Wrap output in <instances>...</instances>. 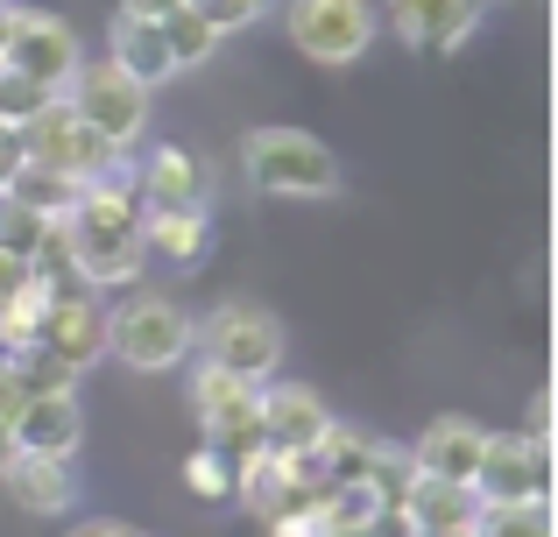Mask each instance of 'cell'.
<instances>
[{
  "instance_id": "obj_1",
  "label": "cell",
  "mask_w": 558,
  "mask_h": 537,
  "mask_svg": "<svg viewBox=\"0 0 558 537\" xmlns=\"http://www.w3.org/2000/svg\"><path fill=\"white\" fill-rule=\"evenodd\" d=\"M64 263L78 269L93 290H121L135 283L142 263H149V241H142V198H135V170H113V178H93L78 198H71V212L50 227V248L36 255V263Z\"/></svg>"
},
{
  "instance_id": "obj_2",
  "label": "cell",
  "mask_w": 558,
  "mask_h": 537,
  "mask_svg": "<svg viewBox=\"0 0 558 537\" xmlns=\"http://www.w3.org/2000/svg\"><path fill=\"white\" fill-rule=\"evenodd\" d=\"M241 178L262 198H332L340 192V156L312 127H247L241 135Z\"/></svg>"
},
{
  "instance_id": "obj_3",
  "label": "cell",
  "mask_w": 558,
  "mask_h": 537,
  "mask_svg": "<svg viewBox=\"0 0 558 537\" xmlns=\"http://www.w3.org/2000/svg\"><path fill=\"white\" fill-rule=\"evenodd\" d=\"M191 340H198V318H191L178 297H163V290H135L121 312H107V354L128 361L135 375L184 368Z\"/></svg>"
},
{
  "instance_id": "obj_4",
  "label": "cell",
  "mask_w": 558,
  "mask_h": 537,
  "mask_svg": "<svg viewBox=\"0 0 558 537\" xmlns=\"http://www.w3.org/2000/svg\"><path fill=\"white\" fill-rule=\"evenodd\" d=\"M191 354H205L213 368H227V375H247V382H269V375L283 368V326H276L269 304L227 297V304H213V312L198 318Z\"/></svg>"
},
{
  "instance_id": "obj_5",
  "label": "cell",
  "mask_w": 558,
  "mask_h": 537,
  "mask_svg": "<svg viewBox=\"0 0 558 537\" xmlns=\"http://www.w3.org/2000/svg\"><path fill=\"white\" fill-rule=\"evenodd\" d=\"M14 135H22V156L43 170H64L71 184H93V178H113L121 170V149H113L99 127H85L78 113L64 107V93H50L36 113H22L14 121Z\"/></svg>"
},
{
  "instance_id": "obj_6",
  "label": "cell",
  "mask_w": 558,
  "mask_h": 537,
  "mask_svg": "<svg viewBox=\"0 0 558 537\" xmlns=\"http://www.w3.org/2000/svg\"><path fill=\"white\" fill-rule=\"evenodd\" d=\"M375 28H381L375 0H290L283 8V36L298 42L312 64H326V71L361 64L368 42H375Z\"/></svg>"
},
{
  "instance_id": "obj_7",
  "label": "cell",
  "mask_w": 558,
  "mask_h": 537,
  "mask_svg": "<svg viewBox=\"0 0 558 537\" xmlns=\"http://www.w3.org/2000/svg\"><path fill=\"white\" fill-rule=\"evenodd\" d=\"M64 107L78 113L85 127H99L113 149H135V142L149 135V85H135L121 64H113V57H99V64H78V71H71Z\"/></svg>"
},
{
  "instance_id": "obj_8",
  "label": "cell",
  "mask_w": 558,
  "mask_h": 537,
  "mask_svg": "<svg viewBox=\"0 0 558 537\" xmlns=\"http://www.w3.org/2000/svg\"><path fill=\"white\" fill-rule=\"evenodd\" d=\"M0 64H8L22 85H36V93H64V85H71V71L85 64V50H78V28H71L64 14L14 8V22H8V42H0Z\"/></svg>"
},
{
  "instance_id": "obj_9",
  "label": "cell",
  "mask_w": 558,
  "mask_h": 537,
  "mask_svg": "<svg viewBox=\"0 0 558 537\" xmlns=\"http://www.w3.org/2000/svg\"><path fill=\"white\" fill-rule=\"evenodd\" d=\"M191 417H198L205 446H219V453H247V446H262V382L198 361V375H191Z\"/></svg>"
},
{
  "instance_id": "obj_10",
  "label": "cell",
  "mask_w": 558,
  "mask_h": 537,
  "mask_svg": "<svg viewBox=\"0 0 558 537\" xmlns=\"http://www.w3.org/2000/svg\"><path fill=\"white\" fill-rule=\"evenodd\" d=\"M474 496L481 502H551V439L488 431L474 460Z\"/></svg>"
},
{
  "instance_id": "obj_11",
  "label": "cell",
  "mask_w": 558,
  "mask_h": 537,
  "mask_svg": "<svg viewBox=\"0 0 558 537\" xmlns=\"http://www.w3.org/2000/svg\"><path fill=\"white\" fill-rule=\"evenodd\" d=\"M28 346H43V354H57L71 375H85V368L107 361V312H99L85 290H57V297L43 304V326H36Z\"/></svg>"
},
{
  "instance_id": "obj_12",
  "label": "cell",
  "mask_w": 558,
  "mask_h": 537,
  "mask_svg": "<svg viewBox=\"0 0 558 537\" xmlns=\"http://www.w3.org/2000/svg\"><path fill=\"white\" fill-rule=\"evenodd\" d=\"M332 411L318 403V389L304 382H262V446L283 460H312L318 439H326Z\"/></svg>"
},
{
  "instance_id": "obj_13",
  "label": "cell",
  "mask_w": 558,
  "mask_h": 537,
  "mask_svg": "<svg viewBox=\"0 0 558 537\" xmlns=\"http://www.w3.org/2000/svg\"><path fill=\"white\" fill-rule=\"evenodd\" d=\"M14 431V453H43V460H78L85 446V411H78V389H36L22 411L8 417Z\"/></svg>"
},
{
  "instance_id": "obj_14",
  "label": "cell",
  "mask_w": 558,
  "mask_h": 537,
  "mask_svg": "<svg viewBox=\"0 0 558 537\" xmlns=\"http://www.w3.org/2000/svg\"><path fill=\"white\" fill-rule=\"evenodd\" d=\"M135 198H142V212H205V198H213V170H205L184 142H163V149L142 156Z\"/></svg>"
},
{
  "instance_id": "obj_15",
  "label": "cell",
  "mask_w": 558,
  "mask_h": 537,
  "mask_svg": "<svg viewBox=\"0 0 558 537\" xmlns=\"http://www.w3.org/2000/svg\"><path fill=\"white\" fill-rule=\"evenodd\" d=\"M488 0H389V28L410 50H460L481 28Z\"/></svg>"
},
{
  "instance_id": "obj_16",
  "label": "cell",
  "mask_w": 558,
  "mask_h": 537,
  "mask_svg": "<svg viewBox=\"0 0 558 537\" xmlns=\"http://www.w3.org/2000/svg\"><path fill=\"white\" fill-rule=\"evenodd\" d=\"M481 439H488V425H474V417L446 411V417H432V425H424L417 439L403 446V453H410V467H417V474H438V481H466V488H474Z\"/></svg>"
},
{
  "instance_id": "obj_17",
  "label": "cell",
  "mask_w": 558,
  "mask_h": 537,
  "mask_svg": "<svg viewBox=\"0 0 558 537\" xmlns=\"http://www.w3.org/2000/svg\"><path fill=\"white\" fill-rule=\"evenodd\" d=\"M396 510L417 524V537H438V530H466V524H474L481 496H474L466 481H438V474H417V467H410V481H403V496H396Z\"/></svg>"
},
{
  "instance_id": "obj_18",
  "label": "cell",
  "mask_w": 558,
  "mask_h": 537,
  "mask_svg": "<svg viewBox=\"0 0 558 537\" xmlns=\"http://www.w3.org/2000/svg\"><path fill=\"white\" fill-rule=\"evenodd\" d=\"M233 496H241L255 516H276V510H290L298 496H312V481H304L298 460L269 453V446H247L241 467H233Z\"/></svg>"
},
{
  "instance_id": "obj_19",
  "label": "cell",
  "mask_w": 558,
  "mask_h": 537,
  "mask_svg": "<svg viewBox=\"0 0 558 537\" xmlns=\"http://www.w3.org/2000/svg\"><path fill=\"white\" fill-rule=\"evenodd\" d=\"M0 488H8L28 516H71V502H78L71 460H43V453H14L8 474H0Z\"/></svg>"
},
{
  "instance_id": "obj_20",
  "label": "cell",
  "mask_w": 558,
  "mask_h": 537,
  "mask_svg": "<svg viewBox=\"0 0 558 537\" xmlns=\"http://www.w3.org/2000/svg\"><path fill=\"white\" fill-rule=\"evenodd\" d=\"M107 57L128 71L135 85H170L178 64H170V42H163V22H142V14H113V36H107Z\"/></svg>"
},
{
  "instance_id": "obj_21",
  "label": "cell",
  "mask_w": 558,
  "mask_h": 537,
  "mask_svg": "<svg viewBox=\"0 0 558 537\" xmlns=\"http://www.w3.org/2000/svg\"><path fill=\"white\" fill-rule=\"evenodd\" d=\"M57 297V283H50V269H36L22 290H14L8 304H0V354H22L28 340H36V326H43V304Z\"/></svg>"
},
{
  "instance_id": "obj_22",
  "label": "cell",
  "mask_w": 558,
  "mask_h": 537,
  "mask_svg": "<svg viewBox=\"0 0 558 537\" xmlns=\"http://www.w3.org/2000/svg\"><path fill=\"white\" fill-rule=\"evenodd\" d=\"M466 537H558L551 530V502H481Z\"/></svg>"
},
{
  "instance_id": "obj_23",
  "label": "cell",
  "mask_w": 558,
  "mask_h": 537,
  "mask_svg": "<svg viewBox=\"0 0 558 537\" xmlns=\"http://www.w3.org/2000/svg\"><path fill=\"white\" fill-rule=\"evenodd\" d=\"M78 192H85V184H71L64 170H43V163H22V170H14V184H8V198H22L28 212H43V220H64Z\"/></svg>"
},
{
  "instance_id": "obj_24",
  "label": "cell",
  "mask_w": 558,
  "mask_h": 537,
  "mask_svg": "<svg viewBox=\"0 0 558 537\" xmlns=\"http://www.w3.org/2000/svg\"><path fill=\"white\" fill-rule=\"evenodd\" d=\"M163 42H170V64H178V71H198V64H213L219 28L205 22V14L178 8V14H163Z\"/></svg>"
},
{
  "instance_id": "obj_25",
  "label": "cell",
  "mask_w": 558,
  "mask_h": 537,
  "mask_svg": "<svg viewBox=\"0 0 558 537\" xmlns=\"http://www.w3.org/2000/svg\"><path fill=\"white\" fill-rule=\"evenodd\" d=\"M142 241L191 263V255L205 248V212H142Z\"/></svg>"
},
{
  "instance_id": "obj_26",
  "label": "cell",
  "mask_w": 558,
  "mask_h": 537,
  "mask_svg": "<svg viewBox=\"0 0 558 537\" xmlns=\"http://www.w3.org/2000/svg\"><path fill=\"white\" fill-rule=\"evenodd\" d=\"M262 530L269 537H340V524H332V510H326V496H298L290 510H276V516H262Z\"/></svg>"
},
{
  "instance_id": "obj_27",
  "label": "cell",
  "mask_w": 558,
  "mask_h": 537,
  "mask_svg": "<svg viewBox=\"0 0 558 537\" xmlns=\"http://www.w3.org/2000/svg\"><path fill=\"white\" fill-rule=\"evenodd\" d=\"M184 488H191V496H205V502L233 496V467H227V453H219V446H198V453L184 460Z\"/></svg>"
},
{
  "instance_id": "obj_28",
  "label": "cell",
  "mask_w": 558,
  "mask_h": 537,
  "mask_svg": "<svg viewBox=\"0 0 558 537\" xmlns=\"http://www.w3.org/2000/svg\"><path fill=\"white\" fill-rule=\"evenodd\" d=\"M184 8H191V14H205L219 36H233V28L262 22V14H269V0H184Z\"/></svg>"
},
{
  "instance_id": "obj_29",
  "label": "cell",
  "mask_w": 558,
  "mask_h": 537,
  "mask_svg": "<svg viewBox=\"0 0 558 537\" xmlns=\"http://www.w3.org/2000/svg\"><path fill=\"white\" fill-rule=\"evenodd\" d=\"M14 361H22V382H28V396H36V389H78V375H71L57 354H43V346H22Z\"/></svg>"
},
{
  "instance_id": "obj_30",
  "label": "cell",
  "mask_w": 558,
  "mask_h": 537,
  "mask_svg": "<svg viewBox=\"0 0 558 537\" xmlns=\"http://www.w3.org/2000/svg\"><path fill=\"white\" fill-rule=\"evenodd\" d=\"M43 99H50V93H36V85H22V78L8 71V64H0V127H14L22 113H36Z\"/></svg>"
},
{
  "instance_id": "obj_31",
  "label": "cell",
  "mask_w": 558,
  "mask_h": 537,
  "mask_svg": "<svg viewBox=\"0 0 558 537\" xmlns=\"http://www.w3.org/2000/svg\"><path fill=\"white\" fill-rule=\"evenodd\" d=\"M347 537H417V524H410V516L396 510V502H375V510L361 516V524L347 530Z\"/></svg>"
},
{
  "instance_id": "obj_32",
  "label": "cell",
  "mask_w": 558,
  "mask_h": 537,
  "mask_svg": "<svg viewBox=\"0 0 558 537\" xmlns=\"http://www.w3.org/2000/svg\"><path fill=\"white\" fill-rule=\"evenodd\" d=\"M28 403V382H22V361L14 354H0V425H8L14 411Z\"/></svg>"
},
{
  "instance_id": "obj_33",
  "label": "cell",
  "mask_w": 558,
  "mask_h": 537,
  "mask_svg": "<svg viewBox=\"0 0 558 537\" xmlns=\"http://www.w3.org/2000/svg\"><path fill=\"white\" fill-rule=\"evenodd\" d=\"M28 276H36V263H28V255H14V248H0V304L14 297V290L28 283Z\"/></svg>"
},
{
  "instance_id": "obj_34",
  "label": "cell",
  "mask_w": 558,
  "mask_h": 537,
  "mask_svg": "<svg viewBox=\"0 0 558 537\" xmlns=\"http://www.w3.org/2000/svg\"><path fill=\"white\" fill-rule=\"evenodd\" d=\"M28 156H22V135H14V127H0V192H8L14 184V170H22Z\"/></svg>"
},
{
  "instance_id": "obj_35",
  "label": "cell",
  "mask_w": 558,
  "mask_h": 537,
  "mask_svg": "<svg viewBox=\"0 0 558 537\" xmlns=\"http://www.w3.org/2000/svg\"><path fill=\"white\" fill-rule=\"evenodd\" d=\"M64 537H149V530L121 524V516H93V524H78V530H64Z\"/></svg>"
},
{
  "instance_id": "obj_36",
  "label": "cell",
  "mask_w": 558,
  "mask_h": 537,
  "mask_svg": "<svg viewBox=\"0 0 558 537\" xmlns=\"http://www.w3.org/2000/svg\"><path fill=\"white\" fill-rule=\"evenodd\" d=\"M184 0H121V14H142V22H163V14H178Z\"/></svg>"
},
{
  "instance_id": "obj_37",
  "label": "cell",
  "mask_w": 558,
  "mask_h": 537,
  "mask_svg": "<svg viewBox=\"0 0 558 537\" xmlns=\"http://www.w3.org/2000/svg\"><path fill=\"white\" fill-rule=\"evenodd\" d=\"M523 439H551V396H531V431Z\"/></svg>"
},
{
  "instance_id": "obj_38",
  "label": "cell",
  "mask_w": 558,
  "mask_h": 537,
  "mask_svg": "<svg viewBox=\"0 0 558 537\" xmlns=\"http://www.w3.org/2000/svg\"><path fill=\"white\" fill-rule=\"evenodd\" d=\"M8 460H14V431L0 425V474H8Z\"/></svg>"
},
{
  "instance_id": "obj_39",
  "label": "cell",
  "mask_w": 558,
  "mask_h": 537,
  "mask_svg": "<svg viewBox=\"0 0 558 537\" xmlns=\"http://www.w3.org/2000/svg\"><path fill=\"white\" fill-rule=\"evenodd\" d=\"M8 22H14V8H8V0H0V42H8Z\"/></svg>"
},
{
  "instance_id": "obj_40",
  "label": "cell",
  "mask_w": 558,
  "mask_h": 537,
  "mask_svg": "<svg viewBox=\"0 0 558 537\" xmlns=\"http://www.w3.org/2000/svg\"><path fill=\"white\" fill-rule=\"evenodd\" d=\"M438 537H466V530H438Z\"/></svg>"
}]
</instances>
